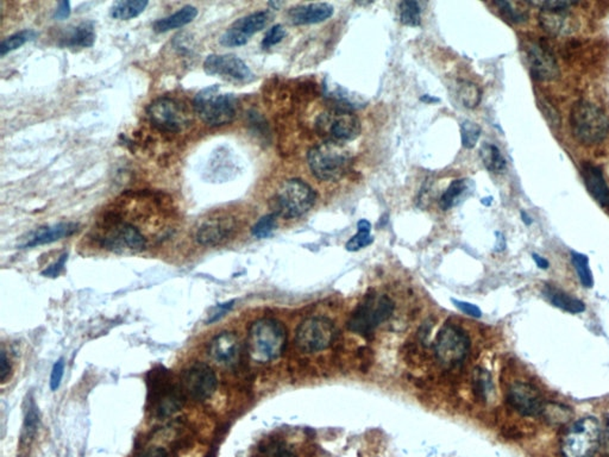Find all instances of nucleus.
I'll return each instance as SVG.
<instances>
[{
  "label": "nucleus",
  "instance_id": "1",
  "mask_svg": "<svg viewBox=\"0 0 609 457\" xmlns=\"http://www.w3.org/2000/svg\"><path fill=\"white\" fill-rule=\"evenodd\" d=\"M287 345V329L273 318H262L249 327L247 348L256 363H268L282 355Z\"/></svg>",
  "mask_w": 609,
  "mask_h": 457
},
{
  "label": "nucleus",
  "instance_id": "2",
  "mask_svg": "<svg viewBox=\"0 0 609 457\" xmlns=\"http://www.w3.org/2000/svg\"><path fill=\"white\" fill-rule=\"evenodd\" d=\"M307 163L318 180L338 181L353 165V155L343 143L325 141L309 149Z\"/></svg>",
  "mask_w": 609,
  "mask_h": 457
},
{
  "label": "nucleus",
  "instance_id": "3",
  "mask_svg": "<svg viewBox=\"0 0 609 457\" xmlns=\"http://www.w3.org/2000/svg\"><path fill=\"white\" fill-rule=\"evenodd\" d=\"M571 134L584 145H597L609 134V118L600 106L592 101H579L571 108Z\"/></svg>",
  "mask_w": 609,
  "mask_h": 457
},
{
  "label": "nucleus",
  "instance_id": "4",
  "mask_svg": "<svg viewBox=\"0 0 609 457\" xmlns=\"http://www.w3.org/2000/svg\"><path fill=\"white\" fill-rule=\"evenodd\" d=\"M193 106L205 124L223 127L235 121L238 101L235 94L224 93L218 85H212L196 93Z\"/></svg>",
  "mask_w": 609,
  "mask_h": 457
},
{
  "label": "nucleus",
  "instance_id": "5",
  "mask_svg": "<svg viewBox=\"0 0 609 457\" xmlns=\"http://www.w3.org/2000/svg\"><path fill=\"white\" fill-rule=\"evenodd\" d=\"M317 201V193L300 179L286 180L271 199L273 214L293 219L307 214Z\"/></svg>",
  "mask_w": 609,
  "mask_h": 457
},
{
  "label": "nucleus",
  "instance_id": "6",
  "mask_svg": "<svg viewBox=\"0 0 609 457\" xmlns=\"http://www.w3.org/2000/svg\"><path fill=\"white\" fill-rule=\"evenodd\" d=\"M600 423L595 417H584L571 424L561 440L564 457H594L601 445Z\"/></svg>",
  "mask_w": 609,
  "mask_h": 457
},
{
  "label": "nucleus",
  "instance_id": "7",
  "mask_svg": "<svg viewBox=\"0 0 609 457\" xmlns=\"http://www.w3.org/2000/svg\"><path fill=\"white\" fill-rule=\"evenodd\" d=\"M393 311L394 303L389 296H379L376 293L368 294L350 316L348 327L353 332L367 337L373 334L380 324L389 319Z\"/></svg>",
  "mask_w": 609,
  "mask_h": 457
},
{
  "label": "nucleus",
  "instance_id": "8",
  "mask_svg": "<svg viewBox=\"0 0 609 457\" xmlns=\"http://www.w3.org/2000/svg\"><path fill=\"white\" fill-rule=\"evenodd\" d=\"M319 135L332 142L356 140L361 134V122L356 114L345 108L327 110L319 114L316 122Z\"/></svg>",
  "mask_w": 609,
  "mask_h": 457
},
{
  "label": "nucleus",
  "instance_id": "9",
  "mask_svg": "<svg viewBox=\"0 0 609 457\" xmlns=\"http://www.w3.org/2000/svg\"><path fill=\"white\" fill-rule=\"evenodd\" d=\"M147 116L157 130L167 134H178L191 124L185 105L170 97H161L152 101L147 109Z\"/></svg>",
  "mask_w": 609,
  "mask_h": 457
},
{
  "label": "nucleus",
  "instance_id": "10",
  "mask_svg": "<svg viewBox=\"0 0 609 457\" xmlns=\"http://www.w3.org/2000/svg\"><path fill=\"white\" fill-rule=\"evenodd\" d=\"M433 348L435 356L443 366H458L469 354V336L456 324H445L435 337Z\"/></svg>",
  "mask_w": 609,
  "mask_h": 457
},
{
  "label": "nucleus",
  "instance_id": "11",
  "mask_svg": "<svg viewBox=\"0 0 609 457\" xmlns=\"http://www.w3.org/2000/svg\"><path fill=\"white\" fill-rule=\"evenodd\" d=\"M335 325L325 317L304 319L296 331V345L304 353H317L331 347L335 340Z\"/></svg>",
  "mask_w": 609,
  "mask_h": 457
},
{
  "label": "nucleus",
  "instance_id": "12",
  "mask_svg": "<svg viewBox=\"0 0 609 457\" xmlns=\"http://www.w3.org/2000/svg\"><path fill=\"white\" fill-rule=\"evenodd\" d=\"M101 247L114 253H140L147 247L143 234L132 224L114 221L99 238Z\"/></svg>",
  "mask_w": 609,
  "mask_h": 457
},
{
  "label": "nucleus",
  "instance_id": "13",
  "mask_svg": "<svg viewBox=\"0 0 609 457\" xmlns=\"http://www.w3.org/2000/svg\"><path fill=\"white\" fill-rule=\"evenodd\" d=\"M217 375L204 362H196L180 375V388L185 396L196 401H205L217 389Z\"/></svg>",
  "mask_w": 609,
  "mask_h": 457
},
{
  "label": "nucleus",
  "instance_id": "14",
  "mask_svg": "<svg viewBox=\"0 0 609 457\" xmlns=\"http://www.w3.org/2000/svg\"><path fill=\"white\" fill-rule=\"evenodd\" d=\"M204 70L207 75L218 77L230 83H250L255 78L243 60L229 54L209 55L204 61Z\"/></svg>",
  "mask_w": 609,
  "mask_h": 457
},
{
  "label": "nucleus",
  "instance_id": "15",
  "mask_svg": "<svg viewBox=\"0 0 609 457\" xmlns=\"http://www.w3.org/2000/svg\"><path fill=\"white\" fill-rule=\"evenodd\" d=\"M507 403L524 417H538L544 414L546 401L537 388L527 383H515L507 392Z\"/></svg>",
  "mask_w": 609,
  "mask_h": 457
},
{
  "label": "nucleus",
  "instance_id": "16",
  "mask_svg": "<svg viewBox=\"0 0 609 457\" xmlns=\"http://www.w3.org/2000/svg\"><path fill=\"white\" fill-rule=\"evenodd\" d=\"M270 14L267 11L254 12L245 17L240 18L227 29L222 37L220 43L225 47H240L248 43L255 34L266 28L269 22Z\"/></svg>",
  "mask_w": 609,
  "mask_h": 457
},
{
  "label": "nucleus",
  "instance_id": "17",
  "mask_svg": "<svg viewBox=\"0 0 609 457\" xmlns=\"http://www.w3.org/2000/svg\"><path fill=\"white\" fill-rule=\"evenodd\" d=\"M528 68L537 81H553L559 75L557 61L553 52L540 42H528L525 47Z\"/></svg>",
  "mask_w": 609,
  "mask_h": 457
},
{
  "label": "nucleus",
  "instance_id": "18",
  "mask_svg": "<svg viewBox=\"0 0 609 457\" xmlns=\"http://www.w3.org/2000/svg\"><path fill=\"white\" fill-rule=\"evenodd\" d=\"M209 356L216 365L234 367L240 362L242 344L238 336L224 331L218 334L209 344Z\"/></svg>",
  "mask_w": 609,
  "mask_h": 457
},
{
  "label": "nucleus",
  "instance_id": "19",
  "mask_svg": "<svg viewBox=\"0 0 609 457\" xmlns=\"http://www.w3.org/2000/svg\"><path fill=\"white\" fill-rule=\"evenodd\" d=\"M235 219L230 217L211 218L198 227L196 240L204 247H216L227 242L235 234Z\"/></svg>",
  "mask_w": 609,
  "mask_h": 457
},
{
  "label": "nucleus",
  "instance_id": "20",
  "mask_svg": "<svg viewBox=\"0 0 609 457\" xmlns=\"http://www.w3.org/2000/svg\"><path fill=\"white\" fill-rule=\"evenodd\" d=\"M335 12L333 6L327 3H312V4L298 5L288 10L287 17L293 26H306L322 23L332 17Z\"/></svg>",
  "mask_w": 609,
  "mask_h": 457
},
{
  "label": "nucleus",
  "instance_id": "21",
  "mask_svg": "<svg viewBox=\"0 0 609 457\" xmlns=\"http://www.w3.org/2000/svg\"><path fill=\"white\" fill-rule=\"evenodd\" d=\"M78 227L76 223L72 222H62L48 227H39L29 236L25 243L23 244L22 248H34L39 245L54 243L56 241L73 235L78 231Z\"/></svg>",
  "mask_w": 609,
  "mask_h": 457
},
{
  "label": "nucleus",
  "instance_id": "22",
  "mask_svg": "<svg viewBox=\"0 0 609 457\" xmlns=\"http://www.w3.org/2000/svg\"><path fill=\"white\" fill-rule=\"evenodd\" d=\"M540 26L550 35L568 36L579 29V23L569 10L563 11H541Z\"/></svg>",
  "mask_w": 609,
  "mask_h": 457
},
{
  "label": "nucleus",
  "instance_id": "23",
  "mask_svg": "<svg viewBox=\"0 0 609 457\" xmlns=\"http://www.w3.org/2000/svg\"><path fill=\"white\" fill-rule=\"evenodd\" d=\"M96 26L92 21L65 28L59 44L65 48H90L96 42Z\"/></svg>",
  "mask_w": 609,
  "mask_h": 457
},
{
  "label": "nucleus",
  "instance_id": "24",
  "mask_svg": "<svg viewBox=\"0 0 609 457\" xmlns=\"http://www.w3.org/2000/svg\"><path fill=\"white\" fill-rule=\"evenodd\" d=\"M582 178H584L588 192L592 198L603 207L609 209V187L606 183L603 174L600 168L590 163L582 165Z\"/></svg>",
  "mask_w": 609,
  "mask_h": 457
},
{
  "label": "nucleus",
  "instance_id": "25",
  "mask_svg": "<svg viewBox=\"0 0 609 457\" xmlns=\"http://www.w3.org/2000/svg\"><path fill=\"white\" fill-rule=\"evenodd\" d=\"M183 399L185 394L181 388L165 385L160 392L157 393L156 399L154 401L155 414L160 418L173 416L178 409H183Z\"/></svg>",
  "mask_w": 609,
  "mask_h": 457
},
{
  "label": "nucleus",
  "instance_id": "26",
  "mask_svg": "<svg viewBox=\"0 0 609 457\" xmlns=\"http://www.w3.org/2000/svg\"><path fill=\"white\" fill-rule=\"evenodd\" d=\"M543 294L550 301V304L569 314H582L586 311V304L584 301L556 286H550V285L545 286Z\"/></svg>",
  "mask_w": 609,
  "mask_h": 457
},
{
  "label": "nucleus",
  "instance_id": "27",
  "mask_svg": "<svg viewBox=\"0 0 609 457\" xmlns=\"http://www.w3.org/2000/svg\"><path fill=\"white\" fill-rule=\"evenodd\" d=\"M198 16V10L192 5H186L183 9L178 10L176 12L170 14L168 17L161 18L152 24V29L155 32L163 34L173 29H178L183 26H187L189 23L193 22Z\"/></svg>",
  "mask_w": 609,
  "mask_h": 457
},
{
  "label": "nucleus",
  "instance_id": "28",
  "mask_svg": "<svg viewBox=\"0 0 609 457\" xmlns=\"http://www.w3.org/2000/svg\"><path fill=\"white\" fill-rule=\"evenodd\" d=\"M470 183L466 179H457L448 185L446 191L442 194L440 199V209L443 211L453 209L460 204L469 192Z\"/></svg>",
  "mask_w": 609,
  "mask_h": 457
},
{
  "label": "nucleus",
  "instance_id": "29",
  "mask_svg": "<svg viewBox=\"0 0 609 457\" xmlns=\"http://www.w3.org/2000/svg\"><path fill=\"white\" fill-rule=\"evenodd\" d=\"M147 0H121L116 1L110 9V16L118 21H130L138 17L148 6Z\"/></svg>",
  "mask_w": 609,
  "mask_h": 457
},
{
  "label": "nucleus",
  "instance_id": "30",
  "mask_svg": "<svg viewBox=\"0 0 609 457\" xmlns=\"http://www.w3.org/2000/svg\"><path fill=\"white\" fill-rule=\"evenodd\" d=\"M479 156L482 159L483 165L489 172L500 174L504 173L507 167V162L500 149L492 143H484L479 150Z\"/></svg>",
  "mask_w": 609,
  "mask_h": 457
},
{
  "label": "nucleus",
  "instance_id": "31",
  "mask_svg": "<svg viewBox=\"0 0 609 457\" xmlns=\"http://www.w3.org/2000/svg\"><path fill=\"white\" fill-rule=\"evenodd\" d=\"M473 392L476 399L479 401H487L494 391L492 375L484 368L476 367L473 373Z\"/></svg>",
  "mask_w": 609,
  "mask_h": 457
},
{
  "label": "nucleus",
  "instance_id": "32",
  "mask_svg": "<svg viewBox=\"0 0 609 457\" xmlns=\"http://www.w3.org/2000/svg\"><path fill=\"white\" fill-rule=\"evenodd\" d=\"M494 5L496 9L499 10L501 16L505 18L506 21L513 24H519V23L526 22L528 18V13L525 10L520 8L522 3H512V1H495Z\"/></svg>",
  "mask_w": 609,
  "mask_h": 457
},
{
  "label": "nucleus",
  "instance_id": "33",
  "mask_svg": "<svg viewBox=\"0 0 609 457\" xmlns=\"http://www.w3.org/2000/svg\"><path fill=\"white\" fill-rule=\"evenodd\" d=\"M571 262L574 265L576 274L579 276V283H582L584 287L592 288L594 286V278L587 255L571 252Z\"/></svg>",
  "mask_w": 609,
  "mask_h": 457
},
{
  "label": "nucleus",
  "instance_id": "34",
  "mask_svg": "<svg viewBox=\"0 0 609 457\" xmlns=\"http://www.w3.org/2000/svg\"><path fill=\"white\" fill-rule=\"evenodd\" d=\"M36 37H37V32L34 30H29V29L16 32V34L9 36L8 39H5L4 41H1V43H0V55L5 57L6 54H9V52H13V50H17L18 48H21L28 42L34 41Z\"/></svg>",
  "mask_w": 609,
  "mask_h": 457
},
{
  "label": "nucleus",
  "instance_id": "35",
  "mask_svg": "<svg viewBox=\"0 0 609 457\" xmlns=\"http://www.w3.org/2000/svg\"><path fill=\"white\" fill-rule=\"evenodd\" d=\"M400 19L407 26H419L422 23V9L418 1L404 0L399 5Z\"/></svg>",
  "mask_w": 609,
  "mask_h": 457
},
{
  "label": "nucleus",
  "instance_id": "36",
  "mask_svg": "<svg viewBox=\"0 0 609 457\" xmlns=\"http://www.w3.org/2000/svg\"><path fill=\"white\" fill-rule=\"evenodd\" d=\"M458 94L461 98L462 104L468 109L477 108L481 103V97H482L479 86H476L475 83H470V81H463L461 83Z\"/></svg>",
  "mask_w": 609,
  "mask_h": 457
},
{
  "label": "nucleus",
  "instance_id": "37",
  "mask_svg": "<svg viewBox=\"0 0 609 457\" xmlns=\"http://www.w3.org/2000/svg\"><path fill=\"white\" fill-rule=\"evenodd\" d=\"M276 218L278 216L275 214H267L260 218L251 229L254 237H256L257 240L268 238L276 227Z\"/></svg>",
  "mask_w": 609,
  "mask_h": 457
},
{
  "label": "nucleus",
  "instance_id": "38",
  "mask_svg": "<svg viewBox=\"0 0 609 457\" xmlns=\"http://www.w3.org/2000/svg\"><path fill=\"white\" fill-rule=\"evenodd\" d=\"M481 128L479 124L471 122V121H464L461 123V139L463 147L466 149L474 148L476 143L479 142V136H481Z\"/></svg>",
  "mask_w": 609,
  "mask_h": 457
},
{
  "label": "nucleus",
  "instance_id": "39",
  "mask_svg": "<svg viewBox=\"0 0 609 457\" xmlns=\"http://www.w3.org/2000/svg\"><path fill=\"white\" fill-rule=\"evenodd\" d=\"M527 5L538 8L540 11H563V10H570L572 6L579 5V3H574V1H561V0H548V1H525Z\"/></svg>",
  "mask_w": 609,
  "mask_h": 457
},
{
  "label": "nucleus",
  "instance_id": "40",
  "mask_svg": "<svg viewBox=\"0 0 609 457\" xmlns=\"http://www.w3.org/2000/svg\"><path fill=\"white\" fill-rule=\"evenodd\" d=\"M373 236L370 235L368 231H358L356 235H353L350 240L345 244V249L348 252L355 253L361 249L366 248L368 245L373 243Z\"/></svg>",
  "mask_w": 609,
  "mask_h": 457
},
{
  "label": "nucleus",
  "instance_id": "41",
  "mask_svg": "<svg viewBox=\"0 0 609 457\" xmlns=\"http://www.w3.org/2000/svg\"><path fill=\"white\" fill-rule=\"evenodd\" d=\"M285 37H286V30L281 24L271 26V29L268 30L265 39L262 41V48H271L276 44H279Z\"/></svg>",
  "mask_w": 609,
  "mask_h": 457
},
{
  "label": "nucleus",
  "instance_id": "42",
  "mask_svg": "<svg viewBox=\"0 0 609 457\" xmlns=\"http://www.w3.org/2000/svg\"><path fill=\"white\" fill-rule=\"evenodd\" d=\"M39 417L37 407L32 403L29 406V411L26 414L25 422H24V436H25V438H29V437L34 436L36 430H37V427H39Z\"/></svg>",
  "mask_w": 609,
  "mask_h": 457
},
{
  "label": "nucleus",
  "instance_id": "43",
  "mask_svg": "<svg viewBox=\"0 0 609 457\" xmlns=\"http://www.w3.org/2000/svg\"><path fill=\"white\" fill-rule=\"evenodd\" d=\"M248 122L251 129L255 132H258V135H268V123L260 112H257L255 110L249 111Z\"/></svg>",
  "mask_w": 609,
  "mask_h": 457
},
{
  "label": "nucleus",
  "instance_id": "44",
  "mask_svg": "<svg viewBox=\"0 0 609 457\" xmlns=\"http://www.w3.org/2000/svg\"><path fill=\"white\" fill-rule=\"evenodd\" d=\"M63 372H65V361H63V358H60L52 367V375H50V383H50V389L54 392L59 389L60 385H61Z\"/></svg>",
  "mask_w": 609,
  "mask_h": 457
},
{
  "label": "nucleus",
  "instance_id": "45",
  "mask_svg": "<svg viewBox=\"0 0 609 457\" xmlns=\"http://www.w3.org/2000/svg\"><path fill=\"white\" fill-rule=\"evenodd\" d=\"M451 301H453V304L456 306L457 309L462 311L463 314H466V316H470V317L473 318L482 317V311L479 309V306L471 304V303H466V301H457V299H451Z\"/></svg>",
  "mask_w": 609,
  "mask_h": 457
},
{
  "label": "nucleus",
  "instance_id": "46",
  "mask_svg": "<svg viewBox=\"0 0 609 457\" xmlns=\"http://www.w3.org/2000/svg\"><path fill=\"white\" fill-rule=\"evenodd\" d=\"M234 305H235V301H227V303H224V304L217 305V306L212 309V314H209L207 324H214V323L218 322L219 319H222V318L224 317V316H225L232 307H234Z\"/></svg>",
  "mask_w": 609,
  "mask_h": 457
},
{
  "label": "nucleus",
  "instance_id": "47",
  "mask_svg": "<svg viewBox=\"0 0 609 457\" xmlns=\"http://www.w3.org/2000/svg\"><path fill=\"white\" fill-rule=\"evenodd\" d=\"M68 260V254L65 253L62 255L59 260H57L54 265L52 266H49L48 268H45V270L42 272V275L43 276H47V278H56L60 275L63 268L65 266V262Z\"/></svg>",
  "mask_w": 609,
  "mask_h": 457
},
{
  "label": "nucleus",
  "instance_id": "48",
  "mask_svg": "<svg viewBox=\"0 0 609 457\" xmlns=\"http://www.w3.org/2000/svg\"><path fill=\"white\" fill-rule=\"evenodd\" d=\"M11 372V365L6 352L4 349H1V357H0V380L1 383H5V380L8 379V376Z\"/></svg>",
  "mask_w": 609,
  "mask_h": 457
},
{
  "label": "nucleus",
  "instance_id": "49",
  "mask_svg": "<svg viewBox=\"0 0 609 457\" xmlns=\"http://www.w3.org/2000/svg\"><path fill=\"white\" fill-rule=\"evenodd\" d=\"M70 1H61L57 6L56 11L54 13V18L59 21H63L65 18L70 17Z\"/></svg>",
  "mask_w": 609,
  "mask_h": 457
},
{
  "label": "nucleus",
  "instance_id": "50",
  "mask_svg": "<svg viewBox=\"0 0 609 457\" xmlns=\"http://www.w3.org/2000/svg\"><path fill=\"white\" fill-rule=\"evenodd\" d=\"M136 457H169V455L163 448L152 447V448L145 449L144 451H142L140 455H137Z\"/></svg>",
  "mask_w": 609,
  "mask_h": 457
},
{
  "label": "nucleus",
  "instance_id": "51",
  "mask_svg": "<svg viewBox=\"0 0 609 457\" xmlns=\"http://www.w3.org/2000/svg\"><path fill=\"white\" fill-rule=\"evenodd\" d=\"M532 258L535 260V265L538 266L539 270H548V267H550V262L545 257L540 256L539 254H532Z\"/></svg>",
  "mask_w": 609,
  "mask_h": 457
},
{
  "label": "nucleus",
  "instance_id": "52",
  "mask_svg": "<svg viewBox=\"0 0 609 457\" xmlns=\"http://www.w3.org/2000/svg\"><path fill=\"white\" fill-rule=\"evenodd\" d=\"M496 244H495V250L496 252H502V250H505L506 249V240L504 235L501 234V232H496Z\"/></svg>",
  "mask_w": 609,
  "mask_h": 457
},
{
  "label": "nucleus",
  "instance_id": "53",
  "mask_svg": "<svg viewBox=\"0 0 609 457\" xmlns=\"http://www.w3.org/2000/svg\"><path fill=\"white\" fill-rule=\"evenodd\" d=\"M275 457H298L296 456V454L293 453L292 450H289L287 448H282V447H280V448L276 449V451L274 454Z\"/></svg>",
  "mask_w": 609,
  "mask_h": 457
},
{
  "label": "nucleus",
  "instance_id": "54",
  "mask_svg": "<svg viewBox=\"0 0 609 457\" xmlns=\"http://www.w3.org/2000/svg\"><path fill=\"white\" fill-rule=\"evenodd\" d=\"M357 227H358V231H368V232H370L371 224L367 219H361L358 224H357Z\"/></svg>",
  "mask_w": 609,
  "mask_h": 457
},
{
  "label": "nucleus",
  "instance_id": "55",
  "mask_svg": "<svg viewBox=\"0 0 609 457\" xmlns=\"http://www.w3.org/2000/svg\"><path fill=\"white\" fill-rule=\"evenodd\" d=\"M520 214H522V222L525 223L526 225H531L532 223H533V219L525 211H522Z\"/></svg>",
  "mask_w": 609,
  "mask_h": 457
},
{
  "label": "nucleus",
  "instance_id": "56",
  "mask_svg": "<svg viewBox=\"0 0 609 457\" xmlns=\"http://www.w3.org/2000/svg\"><path fill=\"white\" fill-rule=\"evenodd\" d=\"M422 101H424V103H440V99H438V98H435V97L431 96H427V94L422 97Z\"/></svg>",
  "mask_w": 609,
  "mask_h": 457
},
{
  "label": "nucleus",
  "instance_id": "57",
  "mask_svg": "<svg viewBox=\"0 0 609 457\" xmlns=\"http://www.w3.org/2000/svg\"><path fill=\"white\" fill-rule=\"evenodd\" d=\"M483 205H486V206H489V205L493 203L492 196H489V198H483L482 201H481Z\"/></svg>",
  "mask_w": 609,
  "mask_h": 457
},
{
  "label": "nucleus",
  "instance_id": "58",
  "mask_svg": "<svg viewBox=\"0 0 609 457\" xmlns=\"http://www.w3.org/2000/svg\"><path fill=\"white\" fill-rule=\"evenodd\" d=\"M281 5H282V3H275V1H271V3H269V6H271V8H274L275 10L279 9V6H281Z\"/></svg>",
  "mask_w": 609,
  "mask_h": 457
},
{
  "label": "nucleus",
  "instance_id": "59",
  "mask_svg": "<svg viewBox=\"0 0 609 457\" xmlns=\"http://www.w3.org/2000/svg\"><path fill=\"white\" fill-rule=\"evenodd\" d=\"M427 192H429V191H424V190H422V193H425V194H426ZM424 198H425V196H420V201H422V199H424Z\"/></svg>",
  "mask_w": 609,
  "mask_h": 457
}]
</instances>
